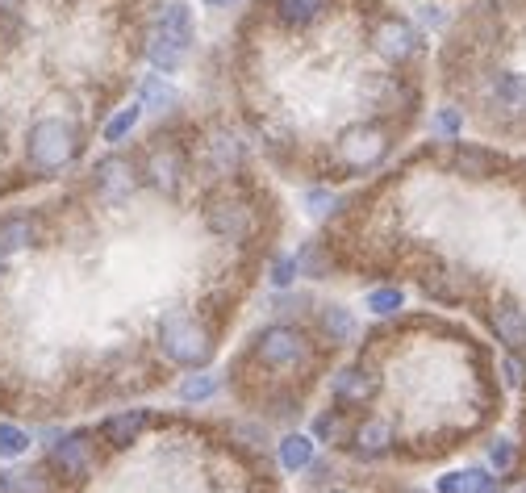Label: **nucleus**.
<instances>
[{"label":"nucleus","instance_id":"obj_1","mask_svg":"<svg viewBox=\"0 0 526 493\" xmlns=\"http://www.w3.org/2000/svg\"><path fill=\"white\" fill-rule=\"evenodd\" d=\"M159 351L180 368H205L213 360V331L188 310H167L159 318Z\"/></svg>","mask_w":526,"mask_h":493},{"label":"nucleus","instance_id":"obj_2","mask_svg":"<svg viewBox=\"0 0 526 493\" xmlns=\"http://www.w3.org/2000/svg\"><path fill=\"white\" fill-rule=\"evenodd\" d=\"M80 155V130L67 117H42L26 134V159L34 172H63Z\"/></svg>","mask_w":526,"mask_h":493},{"label":"nucleus","instance_id":"obj_3","mask_svg":"<svg viewBox=\"0 0 526 493\" xmlns=\"http://www.w3.org/2000/svg\"><path fill=\"white\" fill-rule=\"evenodd\" d=\"M309 356H314V343L305 339L301 326L289 322H276V326H263L259 339H255V360L272 372H289L301 368Z\"/></svg>","mask_w":526,"mask_h":493},{"label":"nucleus","instance_id":"obj_4","mask_svg":"<svg viewBox=\"0 0 526 493\" xmlns=\"http://www.w3.org/2000/svg\"><path fill=\"white\" fill-rule=\"evenodd\" d=\"M46 468L63 481H88V473L97 468V443H92L88 431H71L59 435L51 443V456H46Z\"/></svg>","mask_w":526,"mask_h":493},{"label":"nucleus","instance_id":"obj_5","mask_svg":"<svg viewBox=\"0 0 526 493\" xmlns=\"http://www.w3.org/2000/svg\"><path fill=\"white\" fill-rule=\"evenodd\" d=\"M389 155V134L380 130V126H351L343 138H339V159L347 163L351 172H364V168H376L380 159Z\"/></svg>","mask_w":526,"mask_h":493},{"label":"nucleus","instance_id":"obj_6","mask_svg":"<svg viewBox=\"0 0 526 493\" xmlns=\"http://www.w3.org/2000/svg\"><path fill=\"white\" fill-rule=\"evenodd\" d=\"M92 189H97V197L105 205H122L138 189V168L122 155H105L97 168H92Z\"/></svg>","mask_w":526,"mask_h":493},{"label":"nucleus","instance_id":"obj_7","mask_svg":"<svg viewBox=\"0 0 526 493\" xmlns=\"http://www.w3.org/2000/svg\"><path fill=\"white\" fill-rule=\"evenodd\" d=\"M330 393L339 406H368L372 397L380 393V368L376 364H347L330 377Z\"/></svg>","mask_w":526,"mask_h":493},{"label":"nucleus","instance_id":"obj_8","mask_svg":"<svg viewBox=\"0 0 526 493\" xmlns=\"http://www.w3.org/2000/svg\"><path fill=\"white\" fill-rule=\"evenodd\" d=\"M372 46H376L380 59L405 63V59L418 55V30H414L405 17H385V21H380V26L372 30Z\"/></svg>","mask_w":526,"mask_h":493},{"label":"nucleus","instance_id":"obj_9","mask_svg":"<svg viewBox=\"0 0 526 493\" xmlns=\"http://www.w3.org/2000/svg\"><path fill=\"white\" fill-rule=\"evenodd\" d=\"M142 176H147V184L159 189L163 197H176L184 184V155L172 143H159V147H151L147 163H142Z\"/></svg>","mask_w":526,"mask_h":493},{"label":"nucleus","instance_id":"obj_10","mask_svg":"<svg viewBox=\"0 0 526 493\" xmlns=\"http://www.w3.org/2000/svg\"><path fill=\"white\" fill-rule=\"evenodd\" d=\"M205 226L218 234V239H247L251 234V209L238 197H213L205 205Z\"/></svg>","mask_w":526,"mask_h":493},{"label":"nucleus","instance_id":"obj_11","mask_svg":"<svg viewBox=\"0 0 526 493\" xmlns=\"http://www.w3.org/2000/svg\"><path fill=\"white\" fill-rule=\"evenodd\" d=\"M347 443H351V452L360 456V460H376V456H389L393 452L397 431H393L389 418H364V422H355V427H351Z\"/></svg>","mask_w":526,"mask_h":493},{"label":"nucleus","instance_id":"obj_12","mask_svg":"<svg viewBox=\"0 0 526 493\" xmlns=\"http://www.w3.org/2000/svg\"><path fill=\"white\" fill-rule=\"evenodd\" d=\"M188 46H193V38H180V34H172V30L155 26L151 38H147V59L155 63V72L172 76V72H180V67H184Z\"/></svg>","mask_w":526,"mask_h":493},{"label":"nucleus","instance_id":"obj_13","mask_svg":"<svg viewBox=\"0 0 526 493\" xmlns=\"http://www.w3.org/2000/svg\"><path fill=\"white\" fill-rule=\"evenodd\" d=\"M151 427V414L147 410H117L113 418H105V427H101V439L109 443L113 452H126L130 443L142 439V431Z\"/></svg>","mask_w":526,"mask_h":493},{"label":"nucleus","instance_id":"obj_14","mask_svg":"<svg viewBox=\"0 0 526 493\" xmlns=\"http://www.w3.org/2000/svg\"><path fill=\"white\" fill-rule=\"evenodd\" d=\"M489 326H493L497 343L506 351H522L526 347V314L518 310L514 301H497L489 310Z\"/></svg>","mask_w":526,"mask_h":493},{"label":"nucleus","instance_id":"obj_15","mask_svg":"<svg viewBox=\"0 0 526 493\" xmlns=\"http://www.w3.org/2000/svg\"><path fill=\"white\" fill-rule=\"evenodd\" d=\"M489 101H493V109H501V113L526 117V76H522V72H497V76H493V88H489Z\"/></svg>","mask_w":526,"mask_h":493},{"label":"nucleus","instance_id":"obj_16","mask_svg":"<svg viewBox=\"0 0 526 493\" xmlns=\"http://www.w3.org/2000/svg\"><path fill=\"white\" fill-rule=\"evenodd\" d=\"M205 151H209V163H213V172H218V176H234L238 168H243V159H247L243 143H238L230 130H213Z\"/></svg>","mask_w":526,"mask_h":493},{"label":"nucleus","instance_id":"obj_17","mask_svg":"<svg viewBox=\"0 0 526 493\" xmlns=\"http://www.w3.org/2000/svg\"><path fill=\"white\" fill-rule=\"evenodd\" d=\"M318 331L330 347H343L351 343L355 335H360V322H355V314L347 310V305H322L318 310Z\"/></svg>","mask_w":526,"mask_h":493},{"label":"nucleus","instance_id":"obj_18","mask_svg":"<svg viewBox=\"0 0 526 493\" xmlns=\"http://www.w3.org/2000/svg\"><path fill=\"white\" fill-rule=\"evenodd\" d=\"M451 168H456L460 176H468V180H489V176H497L501 159L485 147H464L460 143L456 151H451Z\"/></svg>","mask_w":526,"mask_h":493},{"label":"nucleus","instance_id":"obj_19","mask_svg":"<svg viewBox=\"0 0 526 493\" xmlns=\"http://www.w3.org/2000/svg\"><path fill=\"white\" fill-rule=\"evenodd\" d=\"M330 9V0H276V21L284 30H305Z\"/></svg>","mask_w":526,"mask_h":493},{"label":"nucleus","instance_id":"obj_20","mask_svg":"<svg viewBox=\"0 0 526 493\" xmlns=\"http://www.w3.org/2000/svg\"><path fill=\"white\" fill-rule=\"evenodd\" d=\"M138 105H142V113H172V109L180 105V92H176L172 80L159 72V76H147V80H142Z\"/></svg>","mask_w":526,"mask_h":493},{"label":"nucleus","instance_id":"obj_21","mask_svg":"<svg viewBox=\"0 0 526 493\" xmlns=\"http://www.w3.org/2000/svg\"><path fill=\"white\" fill-rule=\"evenodd\" d=\"M314 448H318L314 435H301V431L284 435L280 439V464L289 468V473H305V468L314 464Z\"/></svg>","mask_w":526,"mask_h":493},{"label":"nucleus","instance_id":"obj_22","mask_svg":"<svg viewBox=\"0 0 526 493\" xmlns=\"http://www.w3.org/2000/svg\"><path fill=\"white\" fill-rule=\"evenodd\" d=\"M439 493H497V477H489L485 468H464L439 481Z\"/></svg>","mask_w":526,"mask_h":493},{"label":"nucleus","instance_id":"obj_23","mask_svg":"<svg viewBox=\"0 0 526 493\" xmlns=\"http://www.w3.org/2000/svg\"><path fill=\"white\" fill-rule=\"evenodd\" d=\"M218 389H222V377H213V372H205V368H193L188 377L180 381V402H188V406H201V402H209V397H218Z\"/></svg>","mask_w":526,"mask_h":493},{"label":"nucleus","instance_id":"obj_24","mask_svg":"<svg viewBox=\"0 0 526 493\" xmlns=\"http://www.w3.org/2000/svg\"><path fill=\"white\" fill-rule=\"evenodd\" d=\"M0 493H51V468H26V473H0Z\"/></svg>","mask_w":526,"mask_h":493},{"label":"nucleus","instance_id":"obj_25","mask_svg":"<svg viewBox=\"0 0 526 493\" xmlns=\"http://www.w3.org/2000/svg\"><path fill=\"white\" fill-rule=\"evenodd\" d=\"M314 439H318V443H330V448H343V443L351 439V422H347V414H343V410H326V414H318V422H314Z\"/></svg>","mask_w":526,"mask_h":493},{"label":"nucleus","instance_id":"obj_26","mask_svg":"<svg viewBox=\"0 0 526 493\" xmlns=\"http://www.w3.org/2000/svg\"><path fill=\"white\" fill-rule=\"evenodd\" d=\"M330 251H326V243L322 239H309V243H301V251H297V268H301V276H314V280H322V276H330Z\"/></svg>","mask_w":526,"mask_h":493},{"label":"nucleus","instance_id":"obj_27","mask_svg":"<svg viewBox=\"0 0 526 493\" xmlns=\"http://www.w3.org/2000/svg\"><path fill=\"white\" fill-rule=\"evenodd\" d=\"M38 239V226H34V218H5L0 222V247L5 251H21V247H30Z\"/></svg>","mask_w":526,"mask_h":493},{"label":"nucleus","instance_id":"obj_28","mask_svg":"<svg viewBox=\"0 0 526 493\" xmlns=\"http://www.w3.org/2000/svg\"><path fill=\"white\" fill-rule=\"evenodd\" d=\"M155 26L172 30V34H180V38H193V13H188L184 0H167V5L159 9V17H155Z\"/></svg>","mask_w":526,"mask_h":493},{"label":"nucleus","instance_id":"obj_29","mask_svg":"<svg viewBox=\"0 0 526 493\" xmlns=\"http://www.w3.org/2000/svg\"><path fill=\"white\" fill-rule=\"evenodd\" d=\"M142 122V105L134 101V105H126V109H117L113 117H109V122H105V143H122V138H130L134 134V126Z\"/></svg>","mask_w":526,"mask_h":493},{"label":"nucleus","instance_id":"obj_30","mask_svg":"<svg viewBox=\"0 0 526 493\" xmlns=\"http://www.w3.org/2000/svg\"><path fill=\"white\" fill-rule=\"evenodd\" d=\"M30 452V431H21L17 422H0V460H17Z\"/></svg>","mask_w":526,"mask_h":493},{"label":"nucleus","instance_id":"obj_31","mask_svg":"<svg viewBox=\"0 0 526 493\" xmlns=\"http://www.w3.org/2000/svg\"><path fill=\"white\" fill-rule=\"evenodd\" d=\"M364 305H368L372 314H380V318H385V314H397V310H401V305H405V293H401L397 285H389V289H372Z\"/></svg>","mask_w":526,"mask_h":493},{"label":"nucleus","instance_id":"obj_32","mask_svg":"<svg viewBox=\"0 0 526 493\" xmlns=\"http://www.w3.org/2000/svg\"><path fill=\"white\" fill-rule=\"evenodd\" d=\"M301 276V268H297V255H276V260H272V285L276 289H289L293 285V280Z\"/></svg>","mask_w":526,"mask_h":493},{"label":"nucleus","instance_id":"obj_33","mask_svg":"<svg viewBox=\"0 0 526 493\" xmlns=\"http://www.w3.org/2000/svg\"><path fill=\"white\" fill-rule=\"evenodd\" d=\"M305 209H309V214H314V218H326L330 209H334V197H330V189H309V193H305Z\"/></svg>","mask_w":526,"mask_h":493},{"label":"nucleus","instance_id":"obj_34","mask_svg":"<svg viewBox=\"0 0 526 493\" xmlns=\"http://www.w3.org/2000/svg\"><path fill=\"white\" fill-rule=\"evenodd\" d=\"M489 460H493L497 473H506V468H514V443H510V439H497L493 448H489Z\"/></svg>","mask_w":526,"mask_h":493},{"label":"nucleus","instance_id":"obj_35","mask_svg":"<svg viewBox=\"0 0 526 493\" xmlns=\"http://www.w3.org/2000/svg\"><path fill=\"white\" fill-rule=\"evenodd\" d=\"M501 377H506V385H514V389L526 381V364L518 360V351H510V356L501 360Z\"/></svg>","mask_w":526,"mask_h":493},{"label":"nucleus","instance_id":"obj_36","mask_svg":"<svg viewBox=\"0 0 526 493\" xmlns=\"http://www.w3.org/2000/svg\"><path fill=\"white\" fill-rule=\"evenodd\" d=\"M435 130H439L443 138H456V134L464 130V117H460L456 109H443V113L435 117Z\"/></svg>","mask_w":526,"mask_h":493},{"label":"nucleus","instance_id":"obj_37","mask_svg":"<svg viewBox=\"0 0 526 493\" xmlns=\"http://www.w3.org/2000/svg\"><path fill=\"white\" fill-rule=\"evenodd\" d=\"M422 21H426V26H443V13H435V9H426V13H422Z\"/></svg>","mask_w":526,"mask_h":493},{"label":"nucleus","instance_id":"obj_38","mask_svg":"<svg viewBox=\"0 0 526 493\" xmlns=\"http://www.w3.org/2000/svg\"><path fill=\"white\" fill-rule=\"evenodd\" d=\"M21 5H26V0H0V13H17Z\"/></svg>","mask_w":526,"mask_h":493},{"label":"nucleus","instance_id":"obj_39","mask_svg":"<svg viewBox=\"0 0 526 493\" xmlns=\"http://www.w3.org/2000/svg\"><path fill=\"white\" fill-rule=\"evenodd\" d=\"M497 493H526V481H510V485H501Z\"/></svg>","mask_w":526,"mask_h":493},{"label":"nucleus","instance_id":"obj_40","mask_svg":"<svg viewBox=\"0 0 526 493\" xmlns=\"http://www.w3.org/2000/svg\"><path fill=\"white\" fill-rule=\"evenodd\" d=\"M209 9H230V5H238V0H205Z\"/></svg>","mask_w":526,"mask_h":493},{"label":"nucleus","instance_id":"obj_41","mask_svg":"<svg viewBox=\"0 0 526 493\" xmlns=\"http://www.w3.org/2000/svg\"><path fill=\"white\" fill-rule=\"evenodd\" d=\"M5 264H9V251H5V247H0V272H5Z\"/></svg>","mask_w":526,"mask_h":493},{"label":"nucleus","instance_id":"obj_42","mask_svg":"<svg viewBox=\"0 0 526 493\" xmlns=\"http://www.w3.org/2000/svg\"><path fill=\"white\" fill-rule=\"evenodd\" d=\"M322 493H351V489H322Z\"/></svg>","mask_w":526,"mask_h":493}]
</instances>
